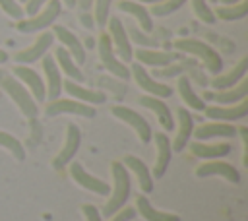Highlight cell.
Here are the masks:
<instances>
[{"label":"cell","instance_id":"13","mask_svg":"<svg viewBox=\"0 0 248 221\" xmlns=\"http://www.w3.org/2000/svg\"><path fill=\"white\" fill-rule=\"evenodd\" d=\"M52 41H54V35L45 29V31L35 39V43H33L31 47H27V48L16 52L14 60L19 62V64H33L35 60H39V58H43V56L46 54V50L52 47Z\"/></svg>","mask_w":248,"mask_h":221},{"label":"cell","instance_id":"3","mask_svg":"<svg viewBox=\"0 0 248 221\" xmlns=\"http://www.w3.org/2000/svg\"><path fill=\"white\" fill-rule=\"evenodd\" d=\"M174 48L180 50V52H186L190 56H196L198 60L203 62L207 72H211L215 76L221 74V70H223V60H221L219 52L215 48H211L207 43L200 41V39H176Z\"/></svg>","mask_w":248,"mask_h":221},{"label":"cell","instance_id":"35","mask_svg":"<svg viewBox=\"0 0 248 221\" xmlns=\"http://www.w3.org/2000/svg\"><path fill=\"white\" fill-rule=\"evenodd\" d=\"M184 4H186V0H163L159 4H153L149 14L157 16V17H163V16H169V14L176 12V10H180Z\"/></svg>","mask_w":248,"mask_h":221},{"label":"cell","instance_id":"22","mask_svg":"<svg viewBox=\"0 0 248 221\" xmlns=\"http://www.w3.org/2000/svg\"><path fill=\"white\" fill-rule=\"evenodd\" d=\"M246 72H248V56H242L229 72L217 74L209 83H211V87H213L215 91H219V89H229V87L236 85L240 79H244V78H246Z\"/></svg>","mask_w":248,"mask_h":221},{"label":"cell","instance_id":"17","mask_svg":"<svg viewBox=\"0 0 248 221\" xmlns=\"http://www.w3.org/2000/svg\"><path fill=\"white\" fill-rule=\"evenodd\" d=\"M52 35L60 41V47H64V48L72 54V58H74V62H76L78 66L85 62V48H83L81 41L78 39V35H74V33H72L68 27H64V25H54V27H52Z\"/></svg>","mask_w":248,"mask_h":221},{"label":"cell","instance_id":"21","mask_svg":"<svg viewBox=\"0 0 248 221\" xmlns=\"http://www.w3.org/2000/svg\"><path fill=\"white\" fill-rule=\"evenodd\" d=\"M62 89L70 97H76V101H81V103H87V105H103L107 101V93L83 87L81 83H78L74 79H68V78L62 81Z\"/></svg>","mask_w":248,"mask_h":221},{"label":"cell","instance_id":"52","mask_svg":"<svg viewBox=\"0 0 248 221\" xmlns=\"http://www.w3.org/2000/svg\"><path fill=\"white\" fill-rule=\"evenodd\" d=\"M207 2H213V4H215V2H217V0H207Z\"/></svg>","mask_w":248,"mask_h":221},{"label":"cell","instance_id":"41","mask_svg":"<svg viewBox=\"0 0 248 221\" xmlns=\"http://www.w3.org/2000/svg\"><path fill=\"white\" fill-rule=\"evenodd\" d=\"M134 217H136V209L130 207V205H124L116 213L110 215V221H132Z\"/></svg>","mask_w":248,"mask_h":221},{"label":"cell","instance_id":"44","mask_svg":"<svg viewBox=\"0 0 248 221\" xmlns=\"http://www.w3.org/2000/svg\"><path fill=\"white\" fill-rule=\"evenodd\" d=\"M29 122H31V128H33V132H35V134L29 136V145H37L39 140H41V132H43V130H41V124L37 122V118H31Z\"/></svg>","mask_w":248,"mask_h":221},{"label":"cell","instance_id":"6","mask_svg":"<svg viewBox=\"0 0 248 221\" xmlns=\"http://www.w3.org/2000/svg\"><path fill=\"white\" fill-rule=\"evenodd\" d=\"M97 47H99L101 62H103V66L108 70V74H112V76L118 78V79H128V78H130V68L124 66V62H122L120 58H116L108 33H101Z\"/></svg>","mask_w":248,"mask_h":221},{"label":"cell","instance_id":"45","mask_svg":"<svg viewBox=\"0 0 248 221\" xmlns=\"http://www.w3.org/2000/svg\"><path fill=\"white\" fill-rule=\"evenodd\" d=\"M240 136H242V145H244V159L242 163L248 165V126H240Z\"/></svg>","mask_w":248,"mask_h":221},{"label":"cell","instance_id":"26","mask_svg":"<svg viewBox=\"0 0 248 221\" xmlns=\"http://www.w3.org/2000/svg\"><path fill=\"white\" fill-rule=\"evenodd\" d=\"M132 56H136L141 66H155V68L172 64L178 58L176 52H167V50H157V48H138Z\"/></svg>","mask_w":248,"mask_h":221},{"label":"cell","instance_id":"48","mask_svg":"<svg viewBox=\"0 0 248 221\" xmlns=\"http://www.w3.org/2000/svg\"><path fill=\"white\" fill-rule=\"evenodd\" d=\"M6 60H8V52H6V50H2V48H0V64H4V62H6Z\"/></svg>","mask_w":248,"mask_h":221},{"label":"cell","instance_id":"30","mask_svg":"<svg viewBox=\"0 0 248 221\" xmlns=\"http://www.w3.org/2000/svg\"><path fill=\"white\" fill-rule=\"evenodd\" d=\"M136 207L140 211V215L145 219V221H180V217L176 213H170V211H159L151 205V202L147 200V196L140 194L136 198Z\"/></svg>","mask_w":248,"mask_h":221},{"label":"cell","instance_id":"34","mask_svg":"<svg viewBox=\"0 0 248 221\" xmlns=\"http://www.w3.org/2000/svg\"><path fill=\"white\" fill-rule=\"evenodd\" d=\"M192 68H196V60H182L178 64H167L163 68H157L153 72V78H174V76H180Z\"/></svg>","mask_w":248,"mask_h":221},{"label":"cell","instance_id":"32","mask_svg":"<svg viewBox=\"0 0 248 221\" xmlns=\"http://www.w3.org/2000/svg\"><path fill=\"white\" fill-rule=\"evenodd\" d=\"M215 17L223 19V21H236V19H242L246 17L248 14V0H240L236 4H231V6H219L215 12Z\"/></svg>","mask_w":248,"mask_h":221},{"label":"cell","instance_id":"53","mask_svg":"<svg viewBox=\"0 0 248 221\" xmlns=\"http://www.w3.org/2000/svg\"><path fill=\"white\" fill-rule=\"evenodd\" d=\"M19 2H25V0H19Z\"/></svg>","mask_w":248,"mask_h":221},{"label":"cell","instance_id":"33","mask_svg":"<svg viewBox=\"0 0 248 221\" xmlns=\"http://www.w3.org/2000/svg\"><path fill=\"white\" fill-rule=\"evenodd\" d=\"M0 147L8 149L17 161H23L25 159V147H23V143L16 136H12L10 132L0 130Z\"/></svg>","mask_w":248,"mask_h":221},{"label":"cell","instance_id":"2","mask_svg":"<svg viewBox=\"0 0 248 221\" xmlns=\"http://www.w3.org/2000/svg\"><path fill=\"white\" fill-rule=\"evenodd\" d=\"M0 89H4L8 93V97L23 112V116H27L29 120L31 118H37V114H39L37 101L31 97V93L25 89V85L16 76H12L10 72H6L2 68H0Z\"/></svg>","mask_w":248,"mask_h":221},{"label":"cell","instance_id":"51","mask_svg":"<svg viewBox=\"0 0 248 221\" xmlns=\"http://www.w3.org/2000/svg\"><path fill=\"white\" fill-rule=\"evenodd\" d=\"M221 2H223V6H231V4H236L240 0H221Z\"/></svg>","mask_w":248,"mask_h":221},{"label":"cell","instance_id":"46","mask_svg":"<svg viewBox=\"0 0 248 221\" xmlns=\"http://www.w3.org/2000/svg\"><path fill=\"white\" fill-rule=\"evenodd\" d=\"M93 2H95V0H76V6H79L83 12H87V10L93 8Z\"/></svg>","mask_w":248,"mask_h":221},{"label":"cell","instance_id":"18","mask_svg":"<svg viewBox=\"0 0 248 221\" xmlns=\"http://www.w3.org/2000/svg\"><path fill=\"white\" fill-rule=\"evenodd\" d=\"M192 136L196 138V142H207L213 138H227L229 140V138L236 136V128L231 122L213 120V122H205V124H200L198 128H194Z\"/></svg>","mask_w":248,"mask_h":221},{"label":"cell","instance_id":"47","mask_svg":"<svg viewBox=\"0 0 248 221\" xmlns=\"http://www.w3.org/2000/svg\"><path fill=\"white\" fill-rule=\"evenodd\" d=\"M81 23H83V25H85V27H87V29H91V27H93V23H95V21H93V17H91V16H89V14H83V16H81Z\"/></svg>","mask_w":248,"mask_h":221},{"label":"cell","instance_id":"27","mask_svg":"<svg viewBox=\"0 0 248 221\" xmlns=\"http://www.w3.org/2000/svg\"><path fill=\"white\" fill-rule=\"evenodd\" d=\"M118 10L120 12H126V14H130V16H134L136 19H138V23H140V27H141V31L143 33H151L153 31V19H151V14H149V10L143 6V4H140V2H136V0H120L118 2Z\"/></svg>","mask_w":248,"mask_h":221},{"label":"cell","instance_id":"29","mask_svg":"<svg viewBox=\"0 0 248 221\" xmlns=\"http://www.w3.org/2000/svg\"><path fill=\"white\" fill-rule=\"evenodd\" d=\"M190 151L198 159L211 161V159L227 157L232 151V145L231 143H203V142H194V143H190Z\"/></svg>","mask_w":248,"mask_h":221},{"label":"cell","instance_id":"40","mask_svg":"<svg viewBox=\"0 0 248 221\" xmlns=\"http://www.w3.org/2000/svg\"><path fill=\"white\" fill-rule=\"evenodd\" d=\"M0 10L14 19H23V8L16 0H0Z\"/></svg>","mask_w":248,"mask_h":221},{"label":"cell","instance_id":"19","mask_svg":"<svg viewBox=\"0 0 248 221\" xmlns=\"http://www.w3.org/2000/svg\"><path fill=\"white\" fill-rule=\"evenodd\" d=\"M155 149H157V157H155V165H153V174L155 178H163L170 159H172V147H170V138L165 132H157L155 134Z\"/></svg>","mask_w":248,"mask_h":221},{"label":"cell","instance_id":"39","mask_svg":"<svg viewBox=\"0 0 248 221\" xmlns=\"http://www.w3.org/2000/svg\"><path fill=\"white\" fill-rule=\"evenodd\" d=\"M97 83H99V85H103V87H108V89L116 95V99H122V97H124V93H126V83H124V81H120L118 78H116V79H112V78H108V76H101Z\"/></svg>","mask_w":248,"mask_h":221},{"label":"cell","instance_id":"25","mask_svg":"<svg viewBox=\"0 0 248 221\" xmlns=\"http://www.w3.org/2000/svg\"><path fill=\"white\" fill-rule=\"evenodd\" d=\"M140 105H141V107H145V109H149L151 112H155V116H157L159 124H161L165 130H172V128H174L172 112H170L169 105H167L163 99L153 97V95H143V97H140Z\"/></svg>","mask_w":248,"mask_h":221},{"label":"cell","instance_id":"42","mask_svg":"<svg viewBox=\"0 0 248 221\" xmlns=\"http://www.w3.org/2000/svg\"><path fill=\"white\" fill-rule=\"evenodd\" d=\"M81 211H83L85 221H103V219H101V211H99L93 204H83V205H81Z\"/></svg>","mask_w":248,"mask_h":221},{"label":"cell","instance_id":"7","mask_svg":"<svg viewBox=\"0 0 248 221\" xmlns=\"http://www.w3.org/2000/svg\"><path fill=\"white\" fill-rule=\"evenodd\" d=\"M81 145V130L76 124H68L66 128V138H64V145L62 149L56 153V157L52 159V167L56 171H62L68 163H72V159L78 155Z\"/></svg>","mask_w":248,"mask_h":221},{"label":"cell","instance_id":"4","mask_svg":"<svg viewBox=\"0 0 248 221\" xmlns=\"http://www.w3.org/2000/svg\"><path fill=\"white\" fill-rule=\"evenodd\" d=\"M62 12V2L60 0H48L35 16H29L27 19H17L16 29L21 33H35V31H45L48 25L54 23V19Z\"/></svg>","mask_w":248,"mask_h":221},{"label":"cell","instance_id":"5","mask_svg":"<svg viewBox=\"0 0 248 221\" xmlns=\"http://www.w3.org/2000/svg\"><path fill=\"white\" fill-rule=\"evenodd\" d=\"M110 112H112L118 120H122L124 124H128V126L136 132V136L140 138L141 143H149V142L153 140V130H151L149 122H147L140 112H136L134 109L124 107V105H114V107L110 109Z\"/></svg>","mask_w":248,"mask_h":221},{"label":"cell","instance_id":"50","mask_svg":"<svg viewBox=\"0 0 248 221\" xmlns=\"http://www.w3.org/2000/svg\"><path fill=\"white\" fill-rule=\"evenodd\" d=\"M62 2H64L68 8H76V0H62Z\"/></svg>","mask_w":248,"mask_h":221},{"label":"cell","instance_id":"16","mask_svg":"<svg viewBox=\"0 0 248 221\" xmlns=\"http://www.w3.org/2000/svg\"><path fill=\"white\" fill-rule=\"evenodd\" d=\"M16 78L25 85V89L31 93V97L35 101H45L46 99V89H45V81L41 79V76L31 68V66H16L14 68Z\"/></svg>","mask_w":248,"mask_h":221},{"label":"cell","instance_id":"23","mask_svg":"<svg viewBox=\"0 0 248 221\" xmlns=\"http://www.w3.org/2000/svg\"><path fill=\"white\" fill-rule=\"evenodd\" d=\"M122 165H124L128 171H132V173L136 174L138 184H140V190H141L143 194H151V192H153V186H155L153 176H151L147 165H145L140 157H136V155H124V157H122Z\"/></svg>","mask_w":248,"mask_h":221},{"label":"cell","instance_id":"12","mask_svg":"<svg viewBox=\"0 0 248 221\" xmlns=\"http://www.w3.org/2000/svg\"><path fill=\"white\" fill-rule=\"evenodd\" d=\"M68 165H70V174H72V178H74L76 184H79L81 188H85V190H89V192H95V194H99V196H108V194H110V186H108L105 180H101V178L89 174L79 163L74 161V163H68Z\"/></svg>","mask_w":248,"mask_h":221},{"label":"cell","instance_id":"9","mask_svg":"<svg viewBox=\"0 0 248 221\" xmlns=\"http://www.w3.org/2000/svg\"><path fill=\"white\" fill-rule=\"evenodd\" d=\"M45 114L46 116H58V114H78V116H83V118H93L97 112L93 109V105H87V103H81V101H76V99H54L46 105L45 109Z\"/></svg>","mask_w":248,"mask_h":221},{"label":"cell","instance_id":"24","mask_svg":"<svg viewBox=\"0 0 248 221\" xmlns=\"http://www.w3.org/2000/svg\"><path fill=\"white\" fill-rule=\"evenodd\" d=\"M176 116H178V128H176L174 140L170 142V147H172V151H182L186 147V143H190V138L194 132V118L184 107H180L176 110Z\"/></svg>","mask_w":248,"mask_h":221},{"label":"cell","instance_id":"14","mask_svg":"<svg viewBox=\"0 0 248 221\" xmlns=\"http://www.w3.org/2000/svg\"><path fill=\"white\" fill-rule=\"evenodd\" d=\"M203 114L211 120H219V122H232L238 118H244L248 114V99H242L236 105H213V107H205Z\"/></svg>","mask_w":248,"mask_h":221},{"label":"cell","instance_id":"20","mask_svg":"<svg viewBox=\"0 0 248 221\" xmlns=\"http://www.w3.org/2000/svg\"><path fill=\"white\" fill-rule=\"evenodd\" d=\"M41 60H43V72H45V78H46V83H45L46 99L54 101L62 93V74H60V70L54 62V56L45 54Z\"/></svg>","mask_w":248,"mask_h":221},{"label":"cell","instance_id":"11","mask_svg":"<svg viewBox=\"0 0 248 221\" xmlns=\"http://www.w3.org/2000/svg\"><path fill=\"white\" fill-rule=\"evenodd\" d=\"M196 174L200 178H207V176H221L232 184H238L240 182V173L234 165L227 163V161H219V159H211V161H205L202 163L198 169H196Z\"/></svg>","mask_w":248,"mask_h":221},{"label":"cell","instance_id":"36","mask_svg":"<svg viewBox=\"0 0 248 221\" xmlns=\"http://www.w3.org/2000/svg\"><path fill=\"white\" fill-rule=\"evenodd\" d=\"M110 6H112V0H95L93 2V19H95V25L107 27Z\"/></svg>","mask_w":248,"mask_h":221},{"label":"cell","instance_id":"15","mask_svg":"<svg viewBox=\"0 0 248 221\" xmlns=\"http://www.w3.org/2000/svg\"><path fill=\"white\" fill-rule=\"evenodd\" d=\"M203 101H215L217 105H236L242 99H248V79H240L236 85L229 87V89H219V91H207L202 97Z\"/></svg>","mask_w":248,"mask_h":221},{"label":"cell","instance_id":"8","mask_svg":"<svg viewBox=\"0 0 248 221\" xmlns=\"http://www.w3.org/2000/svg\"><path fill=\"white\" fill-rule=\"evenodd\" d=\"M130 74L134 76L136 83H138L147 95H153V97H159V99H165V97H170V95H172V87L167 85V83L155 81V78H153V76H151L140 62L132 64Z\"/></svg>","mask_w":248,"mask_h":221},{"label":"cell","instance_id":"31","mask_svg":"<svg viewBox=\"0 0 248 221\" xmlns=\"http://www.w3.org/2000/svg\"><path fill=\"white\" fill-rule=\"evenodd\" d=\"M176 87H178L180 99L186 103V107H190V109H194V110L203 112V109H205V101H203V99L194 91L192 81H190V78H188L186 74H180V76H178V83H176Z\"/></svg>","mask_w":248,"mask_h":221},{"label":"cell","instance_id":"49","mask_svg":"<svg viewBox=\"0 0 248 221\" xmlns=\"http://www.w3.org/2000/svg\"><path fill=\"white\" fill-rule=\"evenodd\" d=\"M136 2H140V4H159L163 0H136Z\"/></svg>","mask_w":248,"mask_h":221},{"label":"cell","instance_id":"10","mask_svg":"<svg viewBox=\"0 0 248 221\" xmlns=\"http://www.w3.org/2000/svg\"><path fill=\"white\" fill-rule=\"evenodd\" d=\"M107 25H108V37H110V43L116 47L118 56L122 58V62H130L134 50H132L130 37H128V33H126V25H124V23L120 21V17H116V16H108Z\"/></svg>","mask_w":248,"mask_h":221},{"label":"cell","instance_id":"1","mask_svg":"<svg viewBox=\"0 0 248 221\" xmlns=\"http://www.w3.org/2000/svg\"><path fill=\"white\" fill-rule=\"evenodd\" d=\"M110 173H112V182L114 184H112V190L108 194V202L103 205V215L105 217H110L120 207H124L126 202H128V198H130V190H132L130 173L122 165V161H112Z\"/></svg>","mask_w":248,"mask_h":221},{"label":"cell","instance_id":"43","mask_svg":"<svg viewBox=\"0 0 248 221\" xmlns=\"http://www.w3.org/2000/svg\"><path fill=\"white\" fill-rule=\"evenodd\" d=\"M48 0H25V8H23V14L27 16H35Z\"/></svg>","mask_w":248,"mask_h":221},{"label":"cell","instance_id":"37","mask_svg":"<svg viewBox=\"0 0 248 221\" xmlns=\"http://www.w3.org/2000/svg\"><path fill=\"white\" fill-rule=\"evenodd\" d=\"M192 8H194V14H196V17L198 19H202L203 23H215L217 21V17H215V14H213V10L209 8V4H207V0H192Z\"/></svg>","mask_w":248,"mask_h":221},{"label":"cell","instance_id":"28","mask_svg":"<svg viewBox=\"0 0 248 221\" xmlns=\"http://www.w3.org/2000/svg\"><path fill=\"white\" fill-rule=\"evenodd\" d=\"M54 62H56L58 70H62V74H66L68 79H74V81H78V83L85 81L83 72L79 70V66L74 62L72 54H70L64 47H58V48L54 50Z\"/></svg>","mask_w":248,"mask_h":221},{"label":"cell","instance_id":"38","mask_svg":"<svg viewBox=\"0 0 248 221\" xmlns=\"http://www.w3.org/2000/svg\"><path fill=\"white\" fill-rule=\"evenodd\" d=\"M126 33H128V37L134 41V43H138L140 45V48H147V47H157V41L155 39H151V37H147L143 31H140L136 25H128L126 27Z\"/></svg>","mask_w":248,"mask_h":221}]
</instances>
